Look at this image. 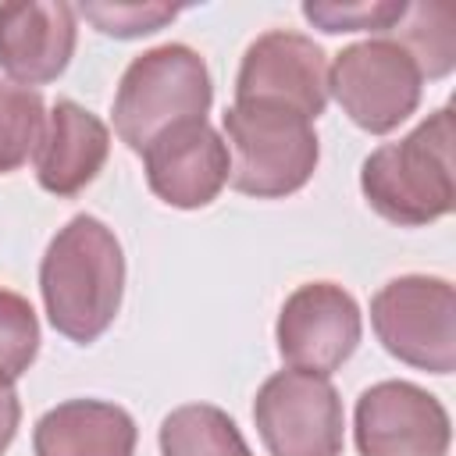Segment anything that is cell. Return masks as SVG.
Masks as SVG:
<instances>
[{
    "label": "cell",
    "instance_id": "obj_2",
    "mask_svg": "<svg viewBox=\"0 0 456 456\" xmlns=\"http://www.w3.org/2000/svg\"><path fill=\"white\" fill-rule=\"evenodd\" d=\"M452 107L435 110L399 142L378 146L360 171L367 203L392 224H428L452 210Z\"/></svg>",
    "mask_w": 456,
    "mask_h": 456
},
{
    "label": "cell",
    "instance_id": "obj_21",
    "mask_svg": "<svg viewBox=\"0 0 456 456\" xmlns=\"http://www.w3.org/2000/svg\"><path fill=\"white\" fill-rule=\"evenodd\" d=\"M18 417H21V410H18L14 385L11 381H0V456H4V449L11 445V438L18 431Z\"/></svg>",
    "mask_w": 456,
    "mask_h": 456
},
{
    "label": "cell",
    "instance_id": "obj_18",
    "mask_svg": "<svg viewBox=\"0 0 456 456\" xmlns=\"http://www.w3.org/2000/svg\"><path fill=\"white\" fill-rule=\"evenodd\" d=\"M39 349V321L25 296L0 289V381H18Z\"/></svg>",
    "mask_w": 456,
    "mask_h": 456
},
{
    "label": "cell",
    "instance_id": "obj_12",
    "mask_svg": "<svg viewBox=\"0 0 456 456\" xmlns=\"http://www.w3.org/2000/svg\"><path fill=\"white\" fill-rule=\"evenodd\" d=\"M75 53V7L18 0L0 4V68L25 82H53Z\"/></svg>",
    "mask_w": 456,
    "mask_h": 456
},
{
    "label": "cell",
    "instance_id": "obj_17",
    "mask_svg": "<svg viewBox=\"0 0 456 456\" xmlns=\"http://www.w3.org/2000/svg\"><path fill=\"white\" fill-rule=\"evenodd\" d=\"M43 125V96L28 86L0 82V171H14L36 153Z\"/></svg>",
    "mask_w": 456,
    "mask_h": 456
},
{
    "label": "cell",
    "instance_id": "obj_3",
    "mask_svg": "<svg viewBox=\"0 0 456 456\" xmlns=\"http://www.w3.org/2000/svg\"><path fill=\"white\" fill-rule=\"evenodd\" d=\"M232 189L278 200L303 189L317 167V135L310 118L278 103H235L224 110Z\"/></svg>",
    "mask_w": 456,
    "mask_h": 456
},
{
    "label": "cell",
    "instance_id": "obj_19",
    "mask_svg": "<svg viewBox=\"0 0 456 456\" xmlns=\"http://www.w3.org/2000/svg\"><path fill=\"white\" fill-rule=\"evenodd\" d=\"M410 4L403 0H374V4H303V14L324 32H392Z\"/></svg>",
    "mask_w": 456,
    "mask_h": 456
},
{
    "label": "cell",
    "instance_id": "obj_1",
    "mask_svg": "<svg viewBox=\"0 0 456 456\" xmlns=\"http://www.w3.org/2000/svg\"><path fill=\"white\" fill-rule=\"evenodd\" d=\"M50 324L71 342H96L121 306L125 256L114 232L89 214L71 217L39 264Z\"/></svg>",
    "mask_w": 456,
    "mask_h": 456
},
{
    "label": "cell",
    "instance_id": "obj_4",
    "mask_svg": "<svg viewBox=\"0 0 456 456\" xmlns=\"http://www.w3.org/2000/svg\"><path fill=\"white\" fill-rule=\"evenodd\" d=\"M210 71L203 57L182 43H167L135 57L114 96V128L132 150H146L164 128L203 118L210 107Z\"/></svg>",
    "mask_w": 456,
    "mask_h": 456
},
{
    "label": "cell",
    "instance_id": "obj_10",
    "mask_svg": "<svg viewBox=\"0 0 456 456\" xmlns=\"http://www.w3.org/2000/svg\"><path fill=\"white\" fill-rule=\"evenodd\" d=\"M356 449L360 456H445L449 413L410 381H381L356 403Z\"/></svg>",
    "mask_w": 456,
    "mask_h": 456
},
{
    "label": "cell",
    "instance_id": "obj_8",
    "mask_svg": "<svg viewBox=\"0 0 456 456\" xmlns=\"http://www.w3.org/2000/svg\"><path fill=\"white\" fill-rule=\"evenodd\" d=\"M360 342V306L331 281L299 285L278 314V353L292 370L328 378Z\"/></svg>",
    "mask_w": 456,
    "mask_h": 456
},
{
    "label": "cell",
    "instance_id": "obj_16",
    "mask_svg": "<svg viewBox=\"0 0 456 456\" xmlns=\"http://www.w3.org/2000/svg\"><path fill=\"white\" fill-rule=\"evenodd\" d=\"M399 46L417 61L420 75L442 78L456 64V7L449 0L413 4L395 25Z\"/></svg>",
    "mask_w": 456,
    "mask_h": 456
},
{
    "label": "cell",
    "instance_id": "obj_15",
    "mask_svg": "<svg viewBox=\"0 0 456 456\" xmlns=\"http://www.w3.org/2000/svg\"><path fill=\"white\" fill-rule=\"evenodd\" d=\"M164 456H253L235 420L207 403L178 406L160 424Z\"/></svg>",
    "mask_w": 456,
    "mask_h": 456
},
{
    "label": "cell",
    "instance_id": "obj_6",
    "mask_svg": "<svg viewBox=\"0 0 456 456\" xmlns=\"http://www.w3.org/2000/svg\"><path fill=\"white\" fill-rule=\"evenodd\" d=\"M420 68L395 39L346 46L328 68V93L363 132L399 128L420 103Z\"/></svg>",
    "mask_w": 456,
    "mask_h": 456
},
{
    "label": "cell",
    "instance_id": "obj_5",
    "mask_svg": "<svg viewBox=\"0 0 456 456\" xmlns=\"http://www.w3.org/2000/svg\"><path fill=\"white\" fill-rule=\"evenodd\" d=\"M381 346L420 370L449 374L456 363V292L445 278L406 274L370 299Z\"/></svg>",
    "mask_w": 456,
    "mask_h": 456
},
{
    "label": "cell",
    "instance_id": "obj_7",
    "mask_svg": "<svg viewBox=\"0 0 456 456\" xmlns=\"http://www.w3.org/2000/svg\"><path fill=\"white\" fill-rule=\"evenodd\" d=\"M256 431L271 456H338L342 452V399L328 378L306 370L271 374L253 403Z\"/></svg>",
    "mask_w": 456,
    "mask_h": 456
},
{
    "label": "cell",
    "instance_id": "obj_11",
    "mask_svg": "<svg viewBox=\"0 0 456 456\" xmlns=\"http://www.w3.org/2000/svg\"><path fill=\"white\" fill-rule=\"evenodd\" d=\"M146 182L150 189L182 210L192 207H207L228 182L232 171V157H228V142L203 121H178L171 128H164L146 150Z\"/></svg>",
    "mask_w": 456,
    "mask_h": 456
},
{
    "label": "cell",
    "instance_id": "obj_13",
    "mask_svg": "<svg viewBox=\"0 0 456 456\" xmlns=\"http://www.w3.org/2000/svg\"><path fill=\"white\" fill-rule=\"evenodd\" d=\"M107 150V125L75 100H57L36 146V178L53 196H75L100 175Z\"/></svg>",
    "mask_w": 456,
    "mask_h": 456
},
{
    "label": "cell",
    "instance_id": "obj_20",
    "mask_svg": "<svg viewBox=\"0 0 456 456\" xmlns=\"http://www.w3.org/2000/svg\"><path fill=\"white\" fill-rule=\"evenodd\" d=\"M78 14L86 21H93L103 36L135 39V36H150V32L164 28L167 21H175L178 7H167V4H82Z\"/></svg>",
    "mask_w": 456,
    "mask_h": 456
},
{
    "label": "cell",
    "instance_id": "obj_14",
    "mask_svg": "<svg viewBox=\"0 0 456 456\" xmlns=\"http://www.w3.org/2000/svg\"><path fill=\"white\" fill-rule=\"evenodd\" d=\"M36 456H132L135 420L100 399H71L43 413L32 435Z\"/></svg>",
    "mask_w": 456,
    "mask_h": 456
},
{
    "label": "cell",
    "instance_id": "obj_9",
    "mask_svg": "<svg viewBox=\"0 0 456 456\" xmlns=\"http://www.w3.org/2000/svg\"><path fill=\"white\" fill-rule=\"evenodd\" d=\"M235 103H278L314 121L328 103L324 50L299 32H264L242 57Z\"/></svg>",
    "mask_w": 456,
    "mask_h": 456
}]
</instances>
